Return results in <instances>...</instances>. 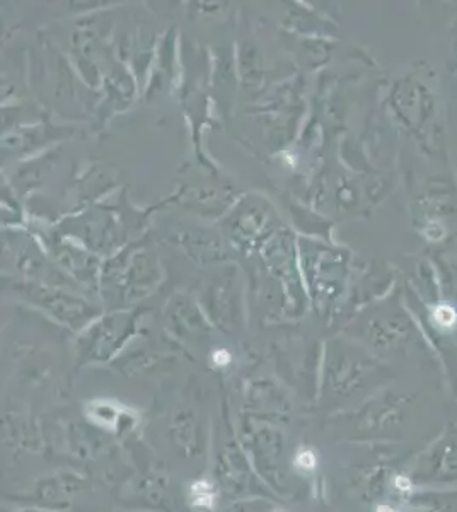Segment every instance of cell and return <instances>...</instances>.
Wrapping results in <instances>:
<instances>
[{"instance_id": "obj_11", "label": "cell", "mask_w": 457, "mask_h": 512, "mask_svg": "<svg viewBox=\"0 0 457 512\" xmlns=\"http://www.w3.org/2000/svg\"><path fill=\"white\" fill-rule=\"evenodd\" d=\"M2 512H52L47 509H40V507L21 506V504H6L2 507Z\"/></svg>"}, {"instance_id": "obj_10", "label": "cell", "mask_w": 457, "mask_h": 512, "mask_svg": "<svg viewBox=\"0 0 457 512\" xmlns=\"http://www.w3.org/2000/svg\"><path fill=\"white\" fill-rule=\"evenodd\" d=\"M316 468H318V456L313 449L301 446L292 453V472L296 477L304 480V477L316 472Z\"/></svg>"}, {"instance_id": "obj_8", "label": "cell", "mask_w": 457, "mask_h": 512, "mask_svg": "<svg viewBox=\"0 0 457 512\" xmlns=\"http://www.w3.org/2000/svg\"><path fill=\"white\" fill-rule=\"evenodd\" d=\"M222 501L224 497L212 475L195 477L186 483L185 504L191 512H219Z\"/></svg>"}, {"instance_id": "obj_3", "label": "cell", "mask_w": 457, "mask_h": 512, "mask_svg": "<svg viewBox=\"0 0 457 512\" xmlns=\"http://www.w3.org/2000/svg\"><path fill=\"white\" fill-rule=\"evenodd\" d=\"M120 502L130 512H174L173 480L168 466L149 454L120 487Z\"/></svg>"}, {"instance_id": "obj_5", "label": "cell", "mask_w": 457, "mask_h": 512, "mask_svg": "<svg viewBox=\"0 0 457 512\" xmlns=\"http://www.w3.org/2000/svg\"><path fill=\"white\" fill-rule=\"evenodd\" d=\"M168 443L180 460L205 463L212 449L209 422L197 408L174 410L168 420Z\"/></svg>"}, {"instance_id": "obj_4", "label": "cell", "mask_w": 457, "mask_h": 512, "mask_svg": "<svg viewBox=\"0 0 457 512\" xmlns=\"http://www.w3.org/2000/svg\"><path fill=\"white\" fill-rule=\"evenodd\" d=\"M93 483L79 472L64 470L48 477H41L33 483L28 494L19 495L18 499H9L12 504L40 507L52 512L74 511L81 502L93 494Z\"/></svg>"}, {"instance_id": "obj_6", "label": "cell", "mask_w": 457, "mask_h": 512, "mask_svg": "<svg viewBox=\"0 0 457 512\" xmlns=\"http://www.w3.org/2000/svg\"><path fill=\"white\" fill-rule=\"evenodd\" d=\"M84 415L89 424L108 436L127 437L140 424L139 414L132 408L122 407L108 400L87 403Z\"/></svg>"}, {"instance_id": "obj_12", "label": "cell", "mask_w": 457, "mask_h": 512, "mask_svg": "<svg viewBox=\"0 0 457 512\" xmlns=\"http://www.w3.org/2000/svg\"><path fill=\"white\" fill-rule=\"evenodd\" d=\"M277 512H289V511H285L284 507L278 506Z\"/></svg>"}, {"instance_id": "obj_1", "label": "cell", "mask_w": 457, "mask_h": 512, "mask_svg": "<svg viewBox=\"0 0 457 512\" xmlns=\"http://www.w3.org/2000/svg\"><path fill=\"white\" fill-rule=\"evenodd\" d=\"M236 431L256 473L267 483L268 489L278 499L290 497L294 492L292 478L296 475L292 472V454L282 425L241 415Z\"/></svg>"}, {"instance_id": "obj_7", "label": "cell", "mask_w": 457, "mask_h": 512, "mask_svg": "<svg viewBox=\"0 0 457 512\" xmlns=\"http://www.w3.org/2000/svg\"><path fill=\"white\" fill-rule=\"evenodd\" d=\"M2 436H4L7 448L18 449V451L40 453L47 448V443L41 436L40 427L33 420L21 417V415L18 417L6 415L2 419Z\"/></svg>"}, {"instance_id": "obj_2", "label": "cell", "mask_w": 457, "mask_h": 512, "mask_svg": "<svg viewBox=\"0 0 457 512\" xmlns=\"http://www.w3.org/2000/svg\"><path fill=\"white\" fill-rule=\"evenodd\" d=\"M212 478L219 485L226 504L251 497H270L278 501L277 495L256 473L239 441L238 431L227 415L220 417L212 436Z\"/></svg>"}, {"instance_id": "obj_9", "label": "cell", "mask_w": 457, "mask_h": 512, "mask_svg": "<svg viewBox=\"0 0 457 512\" xmlns=\"http://www.w3.org/2000/svg\"><path fill=\"white\" fill-rule=\"evenodd\" d=\"M277 499L270 497H251L241 501L227 502L219 512H277Z\"/></svg>"}, {"instance_id": "obj_13", "label": "cell", "mask_w": 457, "mask_h": 512, "mask_svg": "<svg viewBox=\"0 0 457 512\" xmlns=\"http://www.w3.org/2000/svg\"><path fill=\"white\" fill-rule=\"evenodd\" d=\"M127 512H130V511H127Z\"/></svg>"}]
</instances>
